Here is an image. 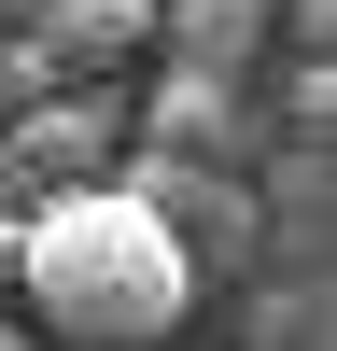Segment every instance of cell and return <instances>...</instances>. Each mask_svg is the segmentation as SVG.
Here are the masks:
<instances>
[{
    "mask_svg": "<svg viewBox=\"0 0 337 351\" xmlns=\"http://www.w3.org/2000/svg\"><path fill=\"white\" fill-rule=\"evenodd\" d=\"M14 295L42 309V337L84 351H155L197 309V253L140 211L127 183H42L14 211Z\"/></svg>",
    "mask_w": 337,
    "mask_h": 351,
    "instance_id": "obj_1",
    "label": "cell"
},
{
    "mask_svg": "<svg viewBox=\"0 0 337 351\" xmlns=\"http://www.w3.org/2000/svg\"><path fill=\"white\" fill-rule=\"evenodd\" d=\"M112 141H127V112H112L99 84H84V99H42V112H28L0 169H14L28 197H42V183H112Z\"/></svg>",
    "mask_w": 337,
    "mask_h": 351,
    "instance_id": "obj_2",
    "label": "cell"
},
{
    "mask_svg": "<svg viewBox=\"0 0 337 351\" xmlns=\"http://www.w3.org/2000/svg\"><path fill=\"white\" fill-rule=\"evenodd\" d=\"M253 14H267V0H155V28H168V71H211V84H239Z\"/></svg>",
    "mask_w": 337,
    "mask_h": 351,
    "instance_id": "obj_3",
    "label": "cell"
},
{
    "mask_svg": "<svg viewBox=\"0 0 337 351\" xmlns=\"http://www.w3.org/2000/svg\"><path fill=\"white\" fill-rule=\"evenodd\" d=\"M140 43H155V0H42V56H71V71H112Z\"/></svg>",
    "mask_w": 337,
    "mask_h": 351,
    "instance_id": "obj_4",
    "label": "cell"
},
{
    "mask_svg": "<svg viewBox=\"0 0 337 351\" xmlns=\"http://www.w3.org/2000/svg\"><path fill=\"white\" fill-rule=\"evenodd\" d=\"M225 99H239V84H211V71H168L155 84V155H225Z\"/></svg>",
    "mask_w": 337,
    "mask_h": 351,
    "instance_id": "obj_5",
    "label": "cell"
},
{
    "mask_svg": "<svg viewBox=\"0 0 337 351\" xmlns=\"http://www.w3.org/2000/svg\"><path fill=\"white\" fill-rule=\"evenodd\" d=\"M0 295H14V211H0Z\"/></svg>",
    "mask_w": 337,
    "mask_h": 351,
    "instance_id": "obj_6",
    "label": "cell"
},
{
    "mask_svg": "<svg viewBox=\"0 0 337 351\" xmlns=\"http://www.w3.org/2000/svg\"><path fill=\"white\" fill-rule=\"evenodd\" d=\"M0 351H28V337H14V324H0Z\"/></svg>",
    "mask_w": 337,
    "mask_h": 351,
    "instance_id": "obj_7",
    "label": "cell"
}]
</instances>
